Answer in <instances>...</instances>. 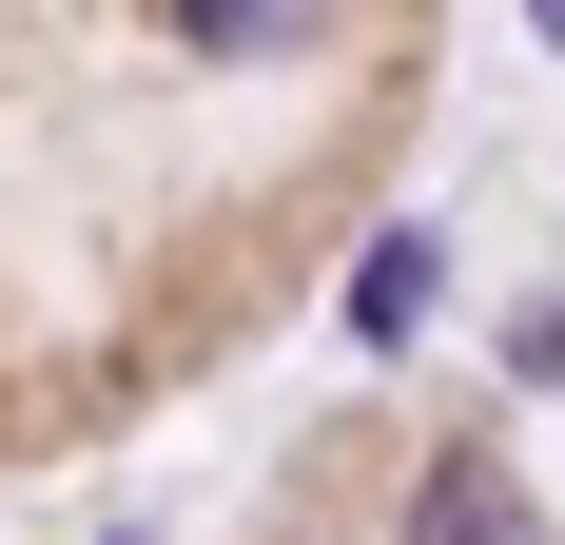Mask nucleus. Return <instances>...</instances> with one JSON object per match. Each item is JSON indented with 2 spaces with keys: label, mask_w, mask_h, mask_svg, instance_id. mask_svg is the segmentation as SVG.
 Instances as JSON below:
<instances>
[{
  "label": "nucleus",
  "mask_w": 565,
  "mask_h": 545,
  "mask_svg": "<svg viewBox=\"0 0 565 545\" xmlns=\"http://www.w3.org/2000/svg\"><path fill=\"white\" fill-rule=\"evenodd\" d=\"M332 20V0H175V40H215V58H292Z\"/></svg>",
  "instance_id": "2"
},
{
  "label": "nucleus",
  "mask_w": 565,
  "mask_h": 545,
  "mask_svg": "<svg viewBox=\"0 0 565 545\" xmlns=\"http://www.w3.org/2000/svg\"><path fill=\"white\" fill-rule=\"evenodd\" d=\"M409 545H526L508 468H488V448H449V468H429V506H409Z\"/></svg>",
  "instance_id": "1"
},
{
  "label": "nucleus",
  "mask_w": 565,
  "mask_h": 545,
  "mask_svg": "<svg viewBox=\"0 0 565 545\" xmlns=\"http://www.w3.org/2000/svg\"><path fill=\"white\" fill-rule=\"evenodd\" d=\"M409 312H429V234H371V254H351V331H371V351H391Z\"/></svg>",
  "instance_id": "3"
}]
</instances>
